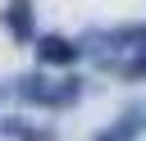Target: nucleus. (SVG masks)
I'll use <instances>...</instances> for the list:
<instances>
[{
  "label": "nucleus",
  "instance_id": "4",
  "mask_svg": "<svg viewBox=\"0 0 146 141\" xmlns=\"http://www.w3.org/2000/svg\"><path fill=\"white\" fill-rule=\"evenodd\" d=\"M14 91H18V100H23V105H41V109H50V96H55V77H46V73H23Z\"/></svg>",
  "mask_w": 146,
  "mask_h": 141
},
{
  "label": "nucleus",
  "instance_id": "3",
  "mask_svg": "<svg viewBox=\"0 0 146 141\" xmlns=\"http://www.w3.org/2000/svg\"><path fill=\"white\" fill-rule=\"evenodd\" d=\"M146 132V105H137V109H128L119 123H110V127H100L91 141H137Z\"/></svg>",
  "mask_w": 146,
  "mask_h": 141
},
{
  "label": "nucleus",
  "instance_id": "1",
  "mask_svg": "<svg viewBox=\"0 0 146 141\" xmlns=\"http://www.w3.org/2000/svg\"><path fill=\"white\" fill-rule=\"evenodd\" d=\"M78 59H82V45H78V41H68V36H59V32L36 36V64H41V68H68V64H78Z\"/></svg>",
  "mask_w": 146,
  "mask_h": 141
},
{
  "label": "nucleus",
  "instance_id": "2",
  "mask_svg": "<svg viewBox=\"0 0 146 141\" xmlns=\"http://www.w3.org/2000/svg\"><path fill=\"white\" fill-rule=\"evenodd\" d=\"M5 32H9L18 45L36 41V14H32V0H9V5H5Z\"/></svg>",
  "mask_w": 146,
  "mask_h": 141
},
{
  "label": "nucleus",
  "instance_id": "5",
  "mask_svg": "<svg viewBox=\"0 0 146 141\" xmlns=\"http://www.w3.org/2000/svg\"><path fill=\"white\" fill-rule=\"evenodd\" d=\"M0 132H5L9 141H55V132H46V127H32L27 118H5V123H0Z\"/></svg>",
  "mask_w": 146,
  "mask_h": 141
},
{
  "label": "nucleus",
  "instance_id": "6",
  "mask_svg": "<svg viewBox=\"0 0 146 141\" xmlns=\"http://www.w3.org/2000/svg\"><path fill=\"white\" fill-rule=\"evenodd\" d=\"M110 36L119 50H146V23H119L110 27Z\"/></svg>",
  "mask_w": 146,
  "mask_h": 141
}]
</instances>
